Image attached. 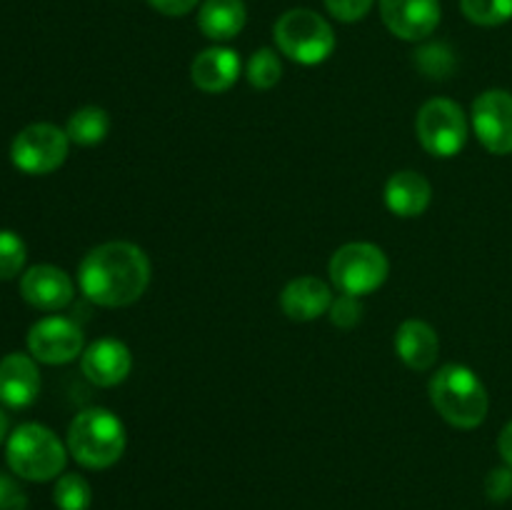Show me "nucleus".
Here are the masks:
<instances>
[{
    "label": "nucleus",
    "instance_id": "1",
    "mask_svg": "<svg viewBox=\"0 0 512 510\" xmlns=\"http://www.w3.org/2000/svg\"><path fill=\"white\" fill-rule=\"evenodd\" d=\"M150 260L143 248L128 240H110L83 258L78 268L80 293L100 308H125L145 293Z\"/></svg>",
    "mask_w": 512,
    "mask_h": 510
},
{
    "label": "nucleus",
    "instance_id": "2",
    "mask_svg": "<svg viewBox=\"0 0 512 510\" xmlns=\"http://www.w3.org/2000/svg\"><path fill=\"white\" fill-rule=\"evenodd\" d=\"M428 395L440 418L460 430L478 428L490 408V398L483 380L468 365L460 363L443 365L430 378Z\"/></svg>",
    "mask_w": 512,
    "mask_h": 510
},
{
    "label": "nucleus",
    "instance_id": "3",
    "mask_svg": "<svg viewBox=\"0 0 512 510\" xmlns=\"http://www.w3.org/2000/svg\"><path fill=\"white\" fill-rule=\"evenodd\" d=\"M125 425L105 408L80 410L68 428V453L83 468H110L125 453Z\"/></svg>",
    "mask_w": 512,
    "mask_h": 510
},
{
    "label": "nucleus",
    "instance_id": "4",
    "mask_svg": "<svg viewBox=\"0 0 512 510\" xmlns=\"http://www.w3.org/2000/svg\"><path fill=\"white\" fill-rule=\"evenodd\" d=\"M5 458L18 478L45 483L63 473L65 463H68V450L50 428L38 423H23L8 438Z\"/></svg>",
    "mask_w": 512,
    "mask_h": 510
},
{
    "label": "nucleus",
    "instance_id": "5",
    "mask_svg": "<svg viewBox=\"0 0 512 510\" xmlns=\"http://www.w3.org/2000/svg\"><path fill=\"white\" fill-rule=\"evenodd\" d=\"M275 45L293 63L320 65L333 55L335 30L323 15L310 8H293L273 25Z\"/></svg>",
    "mask_w": 512,
    "mask_h": 510
},
{
    "label": "nucleus",
    "instance_id": "6",
    "mask_svg": "<svg viewBox=\"0 0 512 510\" xmlns=\"http://www.w3.org/2000/svg\"><path fill=\"white\" fill-rule=\"evenodd\" d=\"M328 270L330 280L340 293L363 298V295L375 293L388 280L390 263L388 255L378 245L348 243L335 250Z\"/></svg>",
    "mask_w": 512,
    "mask_h": 510
},
{
    "label": "nucleus",
    "instance_id": "7",
    "mask_svg": "<svg viewBox=\"0 0 512 510\" xmlns=\"http://www.w3.org/2000/svg\"><path fill=\"white\" fill-rule=\"evenodd\" d=\"M415 133L430 155L455 158L468 143V118L453 100L433 98L418 110Z\"/></svg>",
    "mask_w": 512,
    "mask_h": 510
},
{
    "label": "nucleus",
    "instance_id": "8",
    "mask_svg": "<svg viewBox=\"0 0 512 510\" xmlns=\"http://www.w3.org/2000/svg\"><path fill=\"white\" fill-rule=\"evenodd\" d=\"M70 138L53 123H33L15 135L10 145V160L28 175H48L68 158Z\"/></svg>",
    "mask_w": 512,
    "mask_h": 510
},
{
    "label": "nucleus",
    "instance_id": "9",
    "mask_svg": "<svg viewBox=\"0 0 512 510\" xmlns=\"http://www.w3.org/2000/svg\"><path fill=\"white\" fill-rule=\"evenodd\" d=\"M470 123L485 150L493 155L512 153V93L508 90H485L475 98Z\"/></svg>",
    "mask_w": 512,
    "mask_h": 510
},
{
    "label": "nucleus",
    "instance_id": "10",
    "mask_svg": "<svg viewBox=\"0 0 512 510\" xmlns=\"http://www.w3.org/2000/svg\"><path fill=\"white\" fill-rule=\"evenodd\" d=\"M28 350L38 363L65 365L83 355V330L73 320L50 315L28 330Z\"/></svg>",
    "mask_w": 512,
    "mask_h": 510
},
{
    "label": "nucleus",
    "instance_id": "11",
    "mask_svg": "<svg viewBox=\"0 0 512 510\" xmlns=\"http://www.w3.org/2000/svg\"><path fill=\"white\" fill-rule=\"evenodd\" d=\"M440 0H380V18L385 28L400 40L430 38L440 25Z\"/></svg>",
    "mask_w": 512,
    "mask_h": 510
},
{
    "label": "nucleus",
    "instance_id": "12",
    "mask_svg": "<svg viewBox=\"0 0 512 510\" xmlns=\"http://www.w3.org/2000/svg\"><path fill=\"white\" fill-rule=\"evenodd\" d=\"M80 370L98 388H115L133 370V353L118 338H100L80 355Z\"/></svg>",
    "mask_w": 512,
    "mask_h": 510
},
{
    "label": "nucleus",
    "instance_id": "13",
    "mask_svg": "<svg viewBox=\"0 0 512 510\" xmlns=\"http://www.w3.org/2000/svg\"><path fill=\"white\" fill-rule=\"evenodd\" d=\"M20 295L38 310H63L73 303L75 285L70 275L55 265H33L20 278Z\"/></svg>",
    "mask_w": 512,
    "mask_h": 510
},
{
    "label": "nucleus",
    "instance_id": "14",
    "mask_svg": "<svg viewBox=\"0 0 512 510\" xmlns=\"http://www.w3.org/2000/svg\"><path fill=\"white\" fill-rule=\"evenodd\" d=\"M333 300V290L325 280L315 278V275H300L283 288L280 308L295 323H310V320L328 315Z\"/></svg>",
    "mask_w": 512,
    "mask_h": 510
},
{
    "label": "nucleus",
    "instance_id": "15",
    "mask_svg": "<svg viewBox=\"0 0 512 510\" xmlns=\"http://www.w3.org/2000/svg\"><path fill=\"white\" fill-rule=\"evenodd\" d=\"M40 393V370L33 355L10 353L0 360V403L8 408H28Z\"/></svg>",
    "mask_w": 512,
    "mask_h": 510
},
{
    "label": "nucleus",
    "instance_id": "16",
    "mask_svg": "<svg viewBox=\"0 0 512 510\" xmlns=\"http://www.w3.org/2000/svg\"><path fill=\"white\" fill-rule=\"evenodd\" d=\"M240 68H243V63L233 48L215 45V48L195 55L193 65H190V80L203 93H225L238 83Z\"/></svg>",
    "mask_w": 512,
    "mask_h": 510
},
{
    "label": "nucleus",
    "instance_id": "17",
    "mask_svg": "<svg viewBox=\"0 0 512 510\" xmlns=\"http://www.w3.org/2000/svg\"><path fill=\"white\" fill-rule=\"evenodd\" d=\"M395 353L410 370H420V373L430 370L440 353L438 333L425 320H405V323H400L398 333H395Z\"/></svg>",
    "mask_w": 512,
    "mask_h": 510
},
{
    "label": "nucleus",
    "instance_id": "18",
    "mask_svg": "<svg viewBox=\"0 0 512 510\" xmlns=\"http://www.w3.org/2000/svg\"><path fill=\"white\" fill-rule=\"evenodd\" d=\"M433 200V188L428 178L415 170H400L385 183V205L398 218H418L428 210Z\"/></svg>",
    "mask_w": 512,
    "mask_h": 510
},
{
    "label": "nucleus",
    "instance_id": "19",
    "mask_svg": "<svg viewBox=\"0 0 512 510\" xmlns=\"http://www.w3.org/2000/svg\"><path fill=\"white\" fill-rule=\"evenodd\" d=\"M248 23V10L243 0H205L198 10L200 33L215 43H225L240 35Z\"/></svg>",
    "mask_w": 512,
    "mask_h": 510
},
{
    "label": "nucleus",
    "instance_id": "20",
    "mask_svg": "<svg viewBox=\"0 0 512 510\" xmlns=\"http://www.w3.org/2000/svg\"><path fill=\"white\" fill-rule=\"evenodd\" d=\"M65 133H68L70 143L90 148V145H98L108 138L110 118L98 105H88V108H80L70 115Z\"/></svg>",
    "mask_w": 512,
    "mask_h": 510
},
{
    "label": "nucleus",
    "instance_id": "21",
    "mask_svg": "<svg viewBox=\"0 0 512 510\" xmlns=\"http://www.w3.org/2000/svg\"><path fill=\"white\" fill-rule=\"evenodd\" d=\"M53 500L60 510H88L93 503V490L83 475L65 473L55 483Z\"/></svg>",
    "mask_w": 512,
    "mask_h": 510
},
{
    "label": "nucleus",
    "instance_id": "22",
    "mask_svg": "<svg viewBox=\"0 0 512 510\" xmlns=\"http://www.w3.org/2000/svg\"><path fill=\"white\" fill-rule=\"evenodd\" d=\"M465 18L483 28H495L512 20V0H460Z\"/></svg>",
    "mask_w": 512,
    "mask_h": 510
},
{
    "label": "nucleus",
    "instance_id": "23",
    "mask_svg": "<svg viewBox=\"0 0 512 510\" xmlns=\"http://www.w3.org/2000/svg\"><path fill=\"white\" fill-rule=\"evenodd\" d=\"M280 75H283V65H280L278 53L273 48H260L250 55L248 60V83L258 90H270L278 85Z\"/></svg>",
    "mask_w": 512,
    "mask_h": 510
},
{
    "label": "nucleus",
    "instance_id": "24",
    "mask_svg": "<svg viewBox=\"0 0 512 510\" xmlns=\"http://www.w3.org/2000/svg\"><path fill=\"white\" fill-rule=\"evenodd\" d=\"M28 248L13 230H0V280H10L23 270Z\"/></svg>",
    "mask_w": 512,
    "mask_h": 510
},
{
    "label": "nucleus",
    "instance_id": "25",
    "mask_svg": "<svg viewBox=\"0 0 512 510\" xmlns=\"http://www.w3.org/2000/svg\"><path fill=\"white\" fill-rule=\"evenodd\" d=\"M328 315L330 323L338 325V328H355V325L360 323V318H363V303H360V298H355V295L340 293L338 298L333 300V305H330Z\"/></svg>",
    "mask_w": 512,
    "mask_h": 510
},
{
    "label": "nucleus",
    "instance_id": "26",
    "mask_svg": "<svg viewBox=\"0 0 512 510\" xmlns=\"http://www.w3.org/2000/svg\"><path fill=\"white\" fill-rule=\"evenodd\" d=\"M328 13L340 23H355L363 20L375 5V0H323Z\"/></svg>",
    "mask_w": 512,
    "mask_h": 510
},
{
    "label": "nucleus",
    "instance_id": "27",
    "mask_svg": "<svg viewBox=\"0 0 512 510\" xmlns=\"http://www.w3.org/2000/svg\"><path fill=\"white\" fill-rule=\"evenodd\" d=\"M485 495H488L493 503H505L512 498V468H493L485 478Z\"/></svg>",
    "mask_w": 512,
    "mask_h": 510
},
{
    "label": "nucleus",
    "instance_id": "28",
    "mask_svg": "<svg viewBox=\"0 0 512 510\" xmlns=\"http://www.w3.org/2000/svg\"><path fill=\"white\" fill-rule=\"evenodd\" d=\"M28 503L23 485L10 475L0 473V510H23Z\"/></svg>",
    "mask_w": 512,
    "mask_h": 510
},
{
    "label": "nucleus",
    "instance_id": "29",
    "mask_svg": "<svg viewBox=\"0 0 512 510\" xmlns=\"http://www.w3.org/2000/svg\"><path fill=\"white\" fill-rule=\"evenodd\" d=\"M148 3L150 8L168 15V18H180V15H188L190 10L198 8L200 0H148Z\"/></svg>",
    "mask_w": 512,
    "mask_h": 510
},
{
    "label": "nucleus",
    "instance_id": "30",
    "mask_svg": "<svg viewBox=\"0 0 512 510\" xmlns=\"http://www.w3.org/2000/svg\"><path fill=\"white\" fill-rule=\"evenodd\" d=\"M498 453H500V458L505 460V465H510V468H512V420L508 425H505L503 433H500Z\"/></svg>",
    "mask_w": 512,
    "mask_h": 510
},
{
    "label": "nucleus",
    "instance_id": "31",
    "mask_svg": "<svg viewBox=\"0 0 512 510\" xmlns=\"http://www.w3.org/2000/svg\"><path fill=\"white\" fill-rule=\"evenodd\" d=\"M5 435H8V415H5L3 410H0V443H3V440H5Z\"/></svg>",
    "mask_w": 512,
    "mask_h": 510
}]
</instances>
